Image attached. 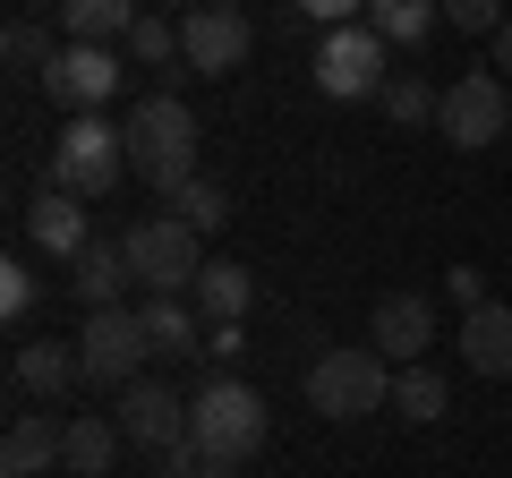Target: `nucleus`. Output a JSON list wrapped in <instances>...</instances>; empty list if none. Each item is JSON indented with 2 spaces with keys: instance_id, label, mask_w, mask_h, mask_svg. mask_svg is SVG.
<instances>
[{
  "instance_id": "32",
  "label": "nucleus",
  "mask_w": 512,
  "mask_h": 478,
  "mask_svg": "<svg viewBox=\"0 0 512 478\" xmlns=\"http://www.w3.org/2000/svg\"><path fill=\"white\" fill-rule=\"evenodd\" d=\"M444 291L461 299V316H470V308H487V282H478V265H453V274H444Z\"/></svg>"
},
{
  "instance_id": "33",
  "label": "nucleus",
  "mask_w": 512,
  "mask_h": 478,
  "mask_svg": "<svg viewBox=\"0 0 512 478\" xmlns=\"http://www.w3.org/2000/svg\"><path fill=\"white\" fill-rule=\"evenodd\" d=\"M495 77H504V86H512V18L495 26Z\"/></svg>"
},
{
  "instance_id": "26",
  "label": "nucleus",
  "mask_w": 512,
  "mask_h": 478,
  "mask_svg": "<svg viewBox=\"0 0 512 478\" xmlns=\"http://www.w3.org/2000/svg\"><path fill=\"white\" fill-rule=\"evenodd\" d=\"M376 103L393 111V120H402V129H419V120H436V103H444V94L427 86V77H393V86H384Z\"/></svg>"
},
{
  "instance_id": "30",
  "label": "nucleus",
  "mask_w": 512,
  "mask_h": 478,
  "mask_svg": "<svg viewBox=\"0 0 512 478\" xmlns=\"http://www.w3.org/2000/svg\"><path fill=\"white\" fill-rule=\"evenodd\" d=\"M299 18H316V26H359L367 0H299Z\"/></svg>"
},
{
  "instance_id": "35",
  "label": "nucleus",
  "mask_w": 512,
  "mask_h": 478,
  "mask_svg": "<svg viewBox=\"0 0 512 478\" xmlns=\"http://www.w3.org/2000/svg\"><path fill=\"white\" fill-rule=\"evenodd\" d=\"M163 9H171V18H188V9H205V0H163Z\"/></svg>"
},
{
  "instance_id": "8",
  "label": "nucleus",
  "mask_w": 512,
  "mask_h": 478,
  "mask_svg": "<svg viewBox=\"0 0 512 478\" xmlns=\"http://www.w3.org/2000/svg\"><path fill=\"white\" fill-rule=\"evenodd\" d=\"M384 52L393 43L376 35V26H325V43H316V86L333 94V103H359V94H384L393 77H384Z\"/></svg>"
},
{
  "instance_id": "29",
  "label": "nucleus",
  "mask_w": 512,
  "mask_h": 478,
  "mask_svg": "<svg viewBox=\"0 0 512 478\" xmlns=\"http://www.w3.org/2000/svg\"><path fill=\"white\" fill-rule=\"evenodd\" d=\"M9 60H18V69H35V77H43V69H52V60H60V52H52V35H43L35 18H18V26H9Z\"/></svg>"
},
{
  "instance_id": "14",
  "label": "nucleus",
  "mask_w": 512,
  "mask_h": 478,
  "mask_svg": "<svg viewBox=\"0 0 512 478\" xmlns=\"http://www.w3.org/2000/svg\"><path fill=\"white\" fill-rule=\"evenodd\" d=\"M60 453H69V419H52V410H18L9 436H0V470L9 478H43Z\"/></svg>"
},
{
  "instance_id": "16",
  "label": "nucleus",
  "mask_w": 512,
  "mask_h": 478,
  "mask_svg": "<svg viewBox=\"0 0 512 478\" xmlns=\"http://www.w3.org/2000/svg\"><path fill=\"white\" fill-rule=\"evenodd\" d=\"M461 368L470 376H512V308L504 299L461 316Z\"/></svg>"
},
{
  "instance_id": "24",
  "label": "nucleus",
  "mask_w": 512,
  "mask_h": 478,
  "mask_svg": "<svg viewBox=\"0 0 512 478\" xmlns=\"http://www.w3.org/2000/svg\"><path fill=\"white\" fill-rule=\"evenodd\" d=\"M128 60H146V69L180 77V18H163V9H146V18L128 26Z\"/></svg>"
},
{
  "instance_id": "15",
  "label": "nucleus",
  "mask_w": 512,
  "mask_h": 478,
  "mask_svg": "<svg viewBox=\"0 0 512 478\" xmlns=\"http://www.w3.org/2000/svg\"><path fill=\"white\" fill-rule=\"evenodd\" d=\"M77 376H86L77 342H18V359H9V385H18L26 402H60Z\"/></svg>"
},
{
  "instance_id": "7",
  "label": "nucleus",
  "mask_w": 512,
  "mask_h": 478,
  "mask_svg": "<svg viewBox=\"0 0 512 478\" xmlns=\"http://www.w3.org/2000/svg\"><path fill=\"white\" fill-rule=\"evenodd\" d=\"M77 359H86V385L128 393L137 368L154 359V350H146V316H137V308H94L86 333H77Z\"/></svg>"
},
{
  "instance_id": "34",
  "label": "nucleus",
  "mask_w": 512,
  "mask_h": 478,
  "mask_svg": "<svg viewBox=\"0 0 512 478\" xmlns=\"http://www.w3.org/2000/svg\"><path fill=\"white\" fill-rule=\"evenodd\" d=\"M188 478H239V461H197Z\"/></svg>"
},
{
  "instance_id": "10",
  "label": "nucleus",
  "mask_w": 512,
  "mask_h": 478,
  "mask_svg": "<svg viewBox=\"0 0 512 478\" xmlns=\"http://www.w3.org/2000/svg\"><path fill=\"white\" fill-rule=\"evenodd\" d=\"M43 86H52V103L69 111H103L111 94H120V52L111 43H60V60L43 69Z\"/></svg>"
},
{
  "instance_id": "22",
  "label": "nucleus",
  "mask_w": 512,
  "mask_h": 478,
  "mask_svg": "<svg viewBox=\"0 0 512 478\" xmlns=\"http://www.w3.org/2000/svg\"><path fill=\"white\" fill-rule=\"evenodd\" d=\"M367 26L384 43H427L444 26V0H367Z\"/></svg>"
},
{
  "instance_id": "19",
  "label": "nucleus",
  "mask_w": 512,
  "mask_h": 478,
  "mask_svg": "<svg viewBox=\"0 0 512 478\" xmlns=\"http://www.w3.org/2000/svg\"><path fill=\"white\" fill-rule=\"evenodd\" d=\"M146 350L154 359H188V350H205V333H197V299H146Z\"/></svg>"
},
{
  "instance_id": "18",
  "label": "nucleus",
  "mask_w": 512,
  "mask_h": 478,
  "mask_svg": "<svg viewBox=\"0 0 512 478\" xmlns=\"http://www.w3.org/2000/svg\"><path fill=\"white\" fill-rule=\"evenodd\" d=\"M137 18H146L137 0H60V35L69 43H111V52H120Z\"/></svg>"
},
{
  "instance_id": "3",
  "label": "nucleus",
  "mask_w": 512,
  "mask_h": 478,
  "mask_svg": "<svg viewBox=\"0 0 512 478\" xmlns=\"http://www.w3.org/2000/svg\"><path fill=\"white\" fill-rule=\"evenodd\" d=\"M120 171H128V137H120V120H103V111H77L69 129L52 137V188H69V197H111L120 188Z\"/></svg>"
},
{
  "instance_id": "5",
  "label": "nucleus",
  "mask_w": 512,
  "mask_h": 478,
  "mask_svg": "<svg viewBox=\"0 0 512 478\" xmlns=\"http://www.w3.org/2000/svg\"><path fill=\"white\" fill-rule=\"evenodd\" d=\"M128 265H137V282H146L154 299H188L197 291V274H205V257H197V231H188L180 214H146V222H128Z\"/></svg>"
},
{
  "instance_id": "28",
  "label": "nucleus",
  "mask_w": 512,
  "mask_h": 478,
  "mask_svg": "<svg viewBox=\"0 0 512 478\" xmlns=\"http://www.w3.org/2000/svg\"><path fill=\"white\" fill-rule=\"evenodd\" d=\"M512 9L504 0H444V26H461V35H487L495 43V26H504Z\"/></svg>"
},
{
  "instance_id": "13",
  "label": "nucleus",
  "mask_w": 512,
  "mask_h": 478,
  "mask_svg": "<svg viewBox=\"0 0 512 478\" xmlns=\"http://www.w3.org/2000/svg\"><path fill=\"white\" fill-rule=\"evenodd\" d=\"M26 239H35L52 265H77L94 248V222H86V197H69V188H43L35 205H26Z\"/></svg>"
},
{
  "instance_id": "31",
  "label": "nucleus",
  "mask_w": 512,
  "mask_h": 478,
  "mask_svg": "<svg viewBox=\"0 0 512 478\" xmlns=\"http://www.w3.org/2000/svg\"><path fill=\"white\" fill-rule=\"evenodd\" d=\"M239 350H248V333H239V325H205V359H214L222 376H231V359H239Z\"/></svg>"
},
{
  "instance_id": "11",
  "label": "nucleus",
  "mask_w": 512,
  "mask_h": 478,
  "mask_svg": "<svg viewBox=\"0 0 512 478\" xmlns=\"http://www.w3.org/2000/svg\"><path fill=\"white\" fill-rule=\"evenodd\" d=\"M120 436L137 444V453H171V444H188V402L171 385H154V376H137V385L120 393Z\"/></svg>"
},
{
  "instance_id": "6",
  "label": "nucleus",
  "mask_w": 512,
  "mask_h": 478,
  "mask_svg": "<svg viewBox=\"0 0 512 478\" xmlns=\"http://www.w3.org/2000/svg\"><path fill=\"white\" fill-rule=\"evenodd\" d=\"M436 129L453 137L461 154H478V146H495V137L512 129V86L495 69H461L453 86H444V103H436Z\"/></svg>"
},
{
  "instance_id": "17",
  "label": "nucleus",
  "mask_w": 512,
  "mask_h": 478,
  "mask_svg": "<svg viewBox=\"0 0 512 478\" xmlns=\"http://www.w3.org/2000/svg\"><path fill=\"white\" fill-rule=\"evenodd\" d=\"M128 282H137V265H128V248H120V239H94L86 257L69 265V291L86 299V316H94V308H120V291H128Z\"/></svg>"
},
{
  "instance_id": "25",
  "label": "nucleus",
  "mask_w": 512,
  "mask_h": 478,
  "mask_svg": "<svg viewBox=\"0 0 512 478\" xmlns=\"http://www.w3.org/2000/svg\"><path fill=\"white\" fill-rule=\"evenodd\" d=\"M171 214H180L197 239H214L222 222H231V197H222L214 180H188V188H171Z\"/></svg>"
},
{
  "instance_id": "2",
  "label": "nucleus",
  "mask_w": 512,
  "mask_h": 478,
  "mask_svg": "<svg viewBox=\"0 0 512 478\" xmlns=\"http://www.w3.org/2000/svg\"><path fill=\"white\" fill-rule=\"evenodd\" d=\"M188 444L205 461H248L265 444V393L239 385V376H205L188 393Z\"/></svg>"
},
{
  "instance_id": "9",
  "label": "nucleus",
  "mask_w": 512,
  "mask_h": 478,
  "mask_svg": "<svg viewBox=\"0 0 512 478\" xmlns=\"http://www.w3.org/2000/svg\"><path fill=\"white\" fill-rule=\"evenodd\" d=\"M248 60V9L239 0H205L180 18V69L188 77H231Z\"/></svg>"
},
{
  "instance_id": "4",
  "label": "nucleus",
  "mask_w": 512,
  "mask_h": 478,
  "mask_svg": "<svg viewBox=\"0 0 512 478\" xmlns=\"http://www.w3.org/2000/svg\"><path fill=\"white\" fill-rule=\"evenodd\" d=\"M308 402L325 410V419H367V410L393 402V359H384L376 342H342L325 350L308 368Z\"/></svg>"
},
{
  "instance_id": "1",
  "label": "nucleus",
  "mask_w": 512,
  "mask_h": 478,
  "mask_svg": "<svg viewBox=\"0 0 512 478\" xmlns=\"http://www.w3.org/2000/svg\"><path fill=\"white\" fill-rule=\"evenodd\" d=\"M120 137H128V171L146 188H188L197 180V120H188V103L180 94H146V103H128V120H120Z\"/></svg>"
},
{
  "instance_id": "23",
  "label": "nucleus",
  "mask_w": 512,
  "mask_h": 478,
  "mask_svg": "<svg viewBox=\"0 0 512 478\" xmlns=\"http://www.w3.org/2000/svg\"><path fill=\"white\" fill-rule=\"evenodd\" d=\"M444 402H453V385H444L436 368H402V376H393V419L436 427V419H444Z\"/></svg>"
},
{
  "instance_id": "27",
  "label": "nucleus",
  "mask_w": 512,
  "mask_h": 478,
  "mask_svg": "<svg viewBox=\"0 0 512 478\" xmlns=\"http://www.w3.org/2000/svg\"><path fill=\"white\" fill-rule=\"evenodd\" d=\"M35 299H43V282L9 257V265H0V316H9V325H26V316H35Z\"/></svg>"
},
{
  "instance_id": "12",
  "label": "nucleus",
  "mask_w": 512,
  "mask_h": 478,
  "mask_svg": "<svg viewBox=\"0 0 512 478\" xmlns=\"http://www.w3.org/2000/svg\"><path fill=\"white\" fill-rule=\"evenodd\" d=\"M367 342H376L393 368H419L427 342H436V308H427L419 291H384V299H376V325H367Z\"/></svg>"
},
{
  "instance_id": "21",
  "label": "nucleus",
  "mask_w": 512,
  "mask_h": 478,
  "mask_svg": "<svg viewBox=\"0 0 512 478\" xmlns=\"http://www.w3.org/2000/svg\"><path fill=\"white\" fill-rule=\"evenodd\" d=\"M120 419H69V453H60V461H69V470L77 478H111V461H120Z\"/></svg>"
},
{
  "instance_id": "20",
  "label": "nucleus",
  "mask_w": 512,
  "mask_h": 478,
  "mask_svg": "<svg viewBox=\"0 0 512 478\" xmlns=\"http://www.w3.org/2000/svg\"><path fill=\"white\" fill-rule=\"evenodd\" d=\"M188 299H197L205 325H239V316H248V299H256V274H248V265H205Z\"/></svg>"
}]
</instances>
